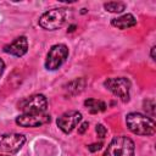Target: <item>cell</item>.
<instances>
[{"instance_id": "1", "label": "cell", "mask_w": 156, "mask_h": 156, "mask_svg": "<svg viewBox=\"0 0 156 156\" xmlns=\"http://www.w3.org/2000/svg\"><path fill=\"white\" fill-rule=\"evenodd\" d=\"M126 124L128 129L136 135L151 136L156 132V124L154 119L139 112L128 113L126 116Z\"/></svg>"}, {"instance_id": "2", "label": "cell", "mask_w": 156, "mask_h": 156, "mask_svg": "<svg viewBox=\"0 0 156 156\" xmlns=\"http://www.w3.org/2000/svg\"><path fill=\"white\" fill-rule=\"evenodd\" d=\"M71 9L60 7V9H51L44 12L39 18V26L46 30H56L61 28L68 18L71 13Z\"/></svg>"}, {"instance_id": "3", "label": "cell", "mask_w": 156, "mask_h": 156, "mask_svg": "<svg viewBox=\"0 0 156 156\" xmlns=\"http://www.w3.org/2000/svg\"><path fill=\"white\" fill-rule=\"evenodd\" d=\"M134 141L130 138L118 135L110 141L104 156H134Z\"/></svg>"}, {"instance_id": "4", "label": "cell", "mask_w": 156, "mask_h": 156, "mask_svg": "<svg viewBox=\"0 0 156 156\" xmlns=\"http://www.w3.org/2000/svg\"><path fill=\"white\" fill-rule=\"evenodd\" d=\"M104 85L107 90H110L113 95L119 98L123 102L129 101V91H130V80L126 77H115V78H107L104 82Z\"/></svg>"}, {"instance_id": "5", "label": "cell", "mask_w": 156, "mask_h": 156, "mask_svg": "<svg viewBox=\"0 0 156 156\" xmlns=\"http://www.w3.org/2000/svg\"><path fill=\"white\" fill-rule=\"evenodd\" d=\"M68 57V48L65 44H55L50 48L46 58H45V68L48 71L58 69Z\"/></svg>"}, {"instance_id": "6", "label": "cell", "mask_w": 156, "mask_h": 156, "mask_svg": "<svg viewBox=\"0 0 156 156\" xmlns=\"http://www.w3.org/2000/svg\"><path fill=\"white\" fill-rule=\"evenodd\" d=\"M22 113H44L48 110V100L43 94H34L18 104Z\"/></svg>"}, {"instance_id": "7", "label": "cell", "mask_w": 156, "mask_h": 156, "mask_svg": "<svg viewBox=\"0 0 156 156\" xmlns=\"http://www.w3.org/2000/svg\"><path fill=\"white\" fill-rule=\"evenodd\" d=\"M26 143V136L20 133H7L0 135V150L9 154L17 152Z\"/></svg>"}, {"instance_id": "8", "label": "cell", "mask_w": 156, "mask_h": 156, "mask_svg": "<svg viewBox=\"0 0 156 156\" xmlns=\"http://www.w3.org/2000/svg\"><path fill=\"white\" fill-rule=\"evenodd\" d=\"M51 119L50 115L44 113H22L16 118V124L24 128H37L49 123Z\"/></svg>"}, {"instance_id": "9", "label": "cell", "mask_w": 156, "mask_h": 156, "mask_svg": "<svg viewBox=\"0 0 156 156\" xmlns=\"http://www.w3.org/2000/svg\"><path fill=\"white\" fill-rule=\"evenodd\" d=\"M80 121H82V113L79 111L72 110V111H67V112L62 113L57 118L56 123H57V127L65 134H68L79 124Z\"/></svg>"}, {"instance_id": "10", "label": "cell", "mask_w": 156, "mask_h": 156, "mask_svg": "<svg viewBox=\"0 0 156 156\" xmlns=\"http://www.w3.org/2000/svg\"><path fill=\"white\" fill-rule=\"evenodd\" d=\"M27 50H28V40L24 35L16 38L12 43L4 46V52L10 54V55L16 56V57L23 56L27 52Z\"/></svg>"}, {"instance_id": "11", "label": "cell", "mask_w": 156, "mask_h": 156, "mask_svg": "<svg viewBox=\"0 0 156 156\" xmlns=\"http://www.w3.org/2000/svg\"><path fill=\"white\" fill-rule=\"evenodd\" d=\"M111 24L113 27H116L117 29H127V28L134 27L136 24V18L132 13H124L119 17L112 18Z\"/></svg>"}, {"instance_id": "12", "label": "cell", "mask_w": 156, "mask_h": 156, "mask_svg": "<svg viewBox=\"0 0 156 156\" xmlns=\"http://www.w3.org/2000/svg\"><path fill=\"white\" fill-rule=\"evenodd\" d=\"M84 87H85V79L84 78H77L74 80H71L66 85L65 90L67 91L68 95H77V94H80L83 91Z\"/></svg>"}, {"instance_id": "13", "label": "cell", "mask_w": 156, "mask_h": 156, "mask_svg": "<svg viewBox=\"0 0 156 156\" xmlns=\"http://www.w3.org/2000/svg\"><path fill=\"white\" fill-rule=\"evenodd\" d=\"M84 106L89 110L90 113H98V112H104L106 110V104L101 100L96 99H87L84 101Z\"/></svg>"}, {"instance_id": "14", "label": "cell", "mask_w": 156, "mask_h": 156, "mask_svg": "<svg viewBox=\"0 0 156 156\" xmlns=\"http://www.w3.org/2000/svg\"><path fill=\"white\" fill-rule=\"evenodd\" d=\"M126 4L121 1H110L104 4V9L111 13H121L126 10Z\"/></svg>"}, {"instance_id": "15", "label": "cell", "mask_w": 156, "mask_h": 156, "mask_svg": "<svg viewBox=\"0 0 156 156\" xmlns=\"http://www.w3.org/2000/svg\"><path fill=\"white\" fill-rule=\"evenodd\" d=\"M143 107L145 110V112L147 115H150V117L155 116V101L154 99H146L143 101Z\"/></svg>"}, {"instance_id": "16", "label": "cell", "mask_w": 156, "mask_h": 156, "mask_svg": "<svg viewBox=\"0 0 156 156\" xmlns=\"http://www.w3.org/2000/svg\"><path fill=\"white\" fill-rule=\"evenodd\" d=\"M95 132H96V134H98V136H99L100 139H104V138L106 136V134H107V129H106L102 124H96Z\"/></svg>"}, {"instance_id": "17", "label": "cell", "mask_w": 156, "mask_h": 156, "mask_svg": "<svg viewBox=\"0 0 156 156\" xmlns=\"http://www.w3.org/2000/svg\"><path fill=\"white\" fill-rule=\"evenodd\" d=\"M101 147H102V143H94V144L88 145V149H89V151H91V152L99 151Z\"/></svg>"}, {"instance_id": "18", "label": "cell", "mask_w": 156, "mask_h": 156, "mask_svg": "<svg viewBox=\"0 0 156 156\" xmlns=\"http://www.w3.org/2000/svg\"><path fill=\"white\" fill-rule=\"evenodd\" d=\"M88 127H89V123H88V122H83V123L78 127V133H79V134H83V133L88 129Z\"/></svg>"}, {"instance_id": "19", "label": "cell", "mask_w": 156, "mask_h": 156, "mask_svg": "<svg viewBox=\"0 0 156 156\" xmlns=\"http://www.w3.org/2000/svg\"><path fill=\"white\" fill-rule=\"evenodd\" d=\"M4 69H5V62L0 58V77L2 76V73H4Z\"/></svg>"}, {"instance_id": "20", "label": "cell", "mask_w": 156, "mask_h": 156, "mask_svg": "<svg viewBox=\"0 0 156 156\" xmlns=\"http://www.w3.org/2000/svg\"><path fill=\"white\" fill-rule=\"evenodd\" d=\"M150 55H151V58L155 60V46L151 48V52H150Z\"/></svg>"}, {"instance_id": "21", "label": "cell", "mask_w": 156, "mask_h": 156, "mask_svg": "<svg viewBox=\"0 0 156 156\" xmlns=\"http://www.w3.org/2000/svg\"><path fill=\"white\" fill-rule=\"evenodd\" d=\"M0 156H6V155H0Z\"/></svg>"}]
</instances>
